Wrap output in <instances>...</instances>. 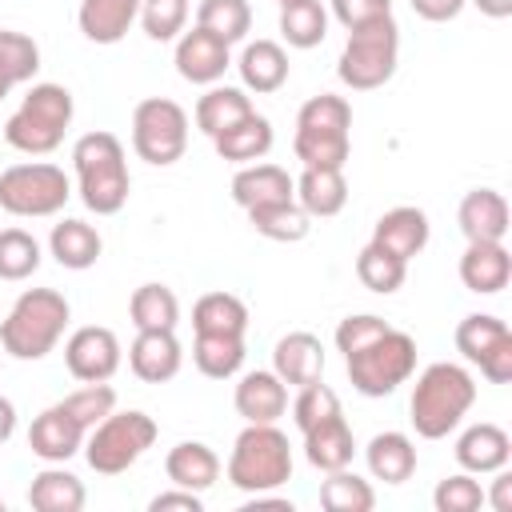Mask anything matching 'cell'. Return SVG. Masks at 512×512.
Returning <instances> with one entry per match:
<instances>
[{
  "label": "cell",
  "instance_id": "1",
  "mask_svg": "<svg viewBox=\"0 0 512 512\" xmlns=\"http://www.w3.org/2000/svg\"><path fill=\"white\" fill-rule=\"evenodd\" d=\"M472 404H476V380H472V372L464 364L436 360L412 384L408 420H412L416 436L444 440L448 432L460 428V420L472 412Z\"/></svg>",
  "mask_w": 512,
  "mask_h": 512
},
{
  "label": "cell",
  "instance_id": "2",
  "mask_svg": "<svg viewBox=\"0 0 512 512\" xmlns=\"http://www.w3.org/2000/svg\"><path fill=\"white\" fill-rule=\"evenodd\" d=\"M72 168H76V192L88 212L96 216H116L128 204L132 176H128V156L116 132H84L72 144Z\"/></svg>",
  "mask_w": 512,
  "mask_h": 512
},
{
  "label": "cell",
  "instance_id": "3",
  "mask_svg": "<svg viewBox=\"0 0 512 512\" xmlns=\"http://www.w3.org/2000/svg\"><path fill=\"white\" fill-rule=\"evenodd\" d=\"M72 320V304L56 288H24L0 320V348L12 360H44Z\"/></svg>",
  "mask_w": 512,
  "mask_h": 512
},
{
  "label": "cell",
  "instance_id": "4",
  "mask_svg": "<svg viewBox=\"0 0 512 512\" xmlns=\"http://www.w3.org/2000/svg\"><path fill=\"white\" fill-rule=\"evenodd\" d=\"M76 116L72 92L56 80H32L20 108L4 120V140L24 156H52Z\"/></svg>",
  "mask_w": 512,
  "mask_h": 512
},
{
  "label": "cell",
  "instance_id": "5",
  "mask_svg": "<svg viewBox=\"0 0 512 512\" xmlns=\"http://www.w3.org/2000/svg\"><path fill=\"white\" fill-rule=\"evenodd\" d=\"M224 476L240 492H276L292 480V444L276 424H244L232 440Z\"/></svg>",
  "mask_w": 512,
  "mask_h": 512
},
{
  "label": "cell",
  "instance_id": "6",
  "mask_svg": "<svg viewBox=\"0 0 512 512\" xmlns=\"http://www.w3.org/2000/svg\"><path fill=\"white\" fill-rule=\"evenodd\" d=\"M396 64H400V24L396 16H384L348 32L336 60V76L352 92H372L396 76Z\"/></svg>",
  "mask_w": 512,
  "mask_h": 512
},
{
  "label": "cell",
  "instance_id": "7",
  "mask_svg": "<svg viewBox=\"0 0 512 512\" xmlns=\"http://www.w3.org/2000/svg\"><path fill=\"white\" fill-rule=\"evenodd\" d=\"M344 368H348V380H352V388L360 396H368V400L392 396L416 372V340L408 332H400V328H388L384 336H376L364 348L348 352Z\"/></svg>",
  "mask_w": 512,
  "mask_h": 512
},
{
  "label": "cell",
  "instance_id": "8",
  "mask_svg": "<svg viewBox=\"0 0 512 512\" xmlns=\"http://www.w3.org/2000/svg\"><path fill=\"white\" fill-rule=\"evenodd\" d=\"M156 420L140 408L128 412H108L96 428H88L84 436V460L92 472L100 476H120L128 472L152 444H156Z\"/></svg>",
  "mask_w": 512,
  "mask_h": 512
},
{
  "label": "cell",
  "instance_id": "9",
  "mask_svg": "<svg viewBox=\"0 0 512 512\" xmlns=\"http://www.w3.org/2000/svg\"><path fill=\"white\" fill-rule=\"evenodd\" d=\"M72 200V180L52 160H24L0 172V208L20 220L56 216Z\"/></svg>",
  "mask_w": 512,
  "mask_h": 512
},
{
  "label": "cell",
  "instance_id": "10",
  "mask_svg": "<svg viewBox=\"0 0 512 512\" xmlns=\"http://www.w3.org/2000/svg\"><path fill=\"white\" fill-rule=\"evenodd\" d=\"M188 148V112L168 96H148L132 108V152L144 164L168 168Z\"/></svg>",
  "mask_w": 512,
  "mask_h": 512
},
{
  "label": "cell",
  "instance_id": "11",
  "mask_svg": "<svg viewBox=\"0 0 512 512\" xmlns=\"http://www.w3.org/2000/svg\"><path fill=\"white\" fill-rule=\"evenodd\" d=\"M124 360L120 336L104 324H84L64 340V368L80 380V384H100L112 380L116 368Z\"/></svg>",
  "mask_w": 512,
  "mask_h": 512
},
{
  "label": "cell",
  "instance_id": "12",
  "mask_svg": "<svg viewBox=\"0 0 512 512\" xmlns=\"http://www.w3.org/2000/svg\"><path fill=\"white\" fill-rule=\"evenodd\" d=\"M172 64H176L180 80H188V84H204V88H208V84H220L224 72L232 68V48H228L220 36L204 32L200 24H192V28H184V32L176 36Z\"/></svg>",
  "mask_w": 512,
  "mask_h": 512
},
{
  "label": "cell",
  "instance_id": "13",
  "mask_svg": "<svg viewBox=\"0 0 512 512\" xmlns=\"http://www.w3.org/2000/svg\"><path fill=\"white\" fill-rule=\"evenodd\" d=\"M84 436H88V428L56 400V404H48V408L32 420V428H28V448H32V456L44 460V464H68L76 452H84Z\"/></svg>",
  "mask_w": 512,
  "mask_h": 512
},
{
  "label": "cell",
  "instance_id": "14",
  "mask_svg": "<svg viewBox=\"0 0 512 512\" xmlns=\"http://www.w3.org/2000/svg\"><path fill=\"white\" fill-rule=\"evenodd\" d=\"M232 404L244 416V424H276L288 412V384L272 368H252L236 380Z\"/></svg>",
  "mask_w": 512,
  "mask_h": 512
},
{
  "label": "cell",
  "instance_id": "15",
  "mask_svg": "<svg viewBox=\"0 0 512 512\" xmlns=\"http://www.w3.org/2000/svg\"><path fill=\"white\" fill-rule=\"evenodd\" d=\"M428 236H432L428 212L416 208V204H396V208H388V212L376 220V228H372V244L384 248V252H392V256H400L404 264L428 248Z\"/></svg>",
  "mask_w": 512,
  "mask_h": 512
},
{
  "label": "cell",
  "instance_id": "16",
  "mask_svg": "<svg viewBox=\"0 0 512 512\" xmlns=\"http://www.w3.org/2000/svg\"><path fill=\"white\" fill-rule=\"evenodd\" d=\"M456 464L464 468V472H472V476H488V472H500V468H508V460H512V436L500 428V424H488V420H480V424H468L460 436H456Z\"/></svg>",
  "mask_w": 512,
  "mask_h": 512
},
{
  "label": "cell",
  "instance_id": "17",
  "mask_svg": "<svg viewBox=\"0 0 512 512\" xmlns=\"http://www.w3.org/2000/svg\"><path fill=\"white\" fill-rule=\"evenodd\" d=\"M512 280V256L504 240H472L460 256V284L476 296H496Z\"/></svg>",
  "mask_w": 512,
  "mask_h": 512
},
{
  "label": "cell",
  "instance_id": "18",
  "mask_svg": "<svg viewBox=\"0 0 512 512\" xmlns=\"http://www.w3.org/2000/svg\"><path fill=\"white\" fill-rule=\"evenodd\" d=\"M180 364H184V348H180L176 332H136V340L128 344V368L144 384L172 380L180 372Z\"/></svg>",
  "mask_w": 512,
  "mask_h": 512
},
{
  "label": "cell",
  "instance_id": "19",
  "mask_svg": "<svg viewBox=\"0 0 512 512\" xmlns=\"http://www.w3.org/2000/svg\"><path fill=\"white\" fill-rule=\"evenodd\" d=\"M288 68H292L288 64V52L276 40H248L240 48V60H236V72H240L244 92H256V96L280 92L288 84Z\"/></svg>",
  "mask_w": 512,
  "mask_h": 512
},
{
  "label": "cell",
  "instance_id": "20",
  "mask_svg": "<svg viewBox=\"0 0 512 512\" xmlns=\"http://www.w3.org/2000/svg\"><path fill=\"white\" fill-rule=\"evenodd\" d=\"M272 372L288 384V388H300V384H312L324 376V344L320 336L312 332H288L276 340L272 348Z\"/></svg>",
  "mask_w": 512,
  "mask_h": 512
},
{
  "label": "cell",
  "instance_id": "21",
  "mask_svg": "<svg viewBox=\"0 0 512 512\" xmlns=\"http://www.w3.org/2000/svg\"><path fill=\"white\" fill-rule=\"evenodd\" d=\"M456 224L464 232V240H504L508 236V200L496 188H472L464 192L460 208H456Z\"/></svg>",
  "mask_w": 512,
  "mask_h": 512
},
{
  "label": "cell",
  "instance_id": "22",
  "mask_svg": "<svg viewBox=\"0 0 512 512\" xmlns=\"http://www.w3.org/2000/svg\"><path fill=\"white\" fill-rule=\"evenodd\" d=\"M272 140H276L272 120L260 116V112H248V116L236 120L232 128L216 132V136H212V148H216V156L228 160V164H256V160H264V156L272 152Z\"/></svg>",
  "mask_w": 512,
  "mask_h": 512
},
{
  "label": "cell",
  "instance_id": "23",
  "mask_svg": "<svg viewBox=\"0 0 512 512\" xmlns=\"http://www.w3.org/2000/svg\"><path fill=\"white\" fill-rule=\"evenodd\" d=\"M364 464H368L372 480L404 484V480H412L420 456H416V444H412L408 432L388 428V432H376V436L368 440V448H364Z\"/></svg>",
  "mask_w": 512,
  "mask_h": 512
},
{
  "label": "cell",
  "instance_id": "24",
  "mask_svg": "<svg viewBox=\"0 0 512 512\" xmlns=\"http://www.w3.org/2000/svg\"><path fill=\"white\" fill-rule=\"evenodd\" d=\"M292 196L312 220H328V216L344 212V204H348L344 168H304L300 180L292 184Z\"/></svg>",
  "mask_w": 512,
  "mask_h": 512
},
{
  "label": "cell",
  "instance_id": "25",
  "mask_svg": "<svg viewBox=\"0 0 512 512\" xmlns=\"http://www.w3.org/2000/svg\"><path fill=\"white\" fill-rule=\"evenodd\" d=\"M48 252H52V260H56L60 268L84 272V268H92V264L100 260L104 240H100V232H96L88 220L64 216V220L52 224V232H48Z\"/></svg>",
  "mask_w": 512,
  "mask_h": 512
},
{
  "label": "cell",
  "instance_id": "26",
  "mask_svg": "<svg viewBox=\"0 0 512 512\" xmlns=\"http://www.w3.org/2000/svg\"><path fill=\"white\" fill-rule=\"evenodd\" d=\"M164 476L176 488H192V492H208L220 480V456L204 444V440H180L176 448H168L164 456Z\"/></svg>",
  "mask_w": 512,
  "mask_h": 512
},
{
  "label": "cell",
  "instance_id": "27",
  "mask_svg": "<svg viewBox=\"0 0 512 512\" xmlns=\"http://www.w3.org/2000/svg\"><path fill=\"white\" fill-rule=\"evenodd\" d=\"M140 16V0H80L76 24L92 44H120Z\"/></svg>",
  "mask_w": 512,
  "mask_h": 512
},
{
  "label": "cell",
  "instance_id": "28",
  "mask_svg": "<svg viewBox=\"0 0 512 512\" xmlns=\"http://www.w3.org/2000/svg\"><path fill=\"white\" fill-rule=\"evenodd\" d=\"M292 184L296 180L280 164H268V160L240 164V172L232 176V200L248 212V208L272 204V200H292Z\"/></svg>",
  "mask_w": 512,
  "mask_h": 512
},
{
  "label": "cell",
  "instance_id": "29",
  "mask_svg": "<svg viewBox=\"0 0 512 512\" xmlns=\"http://www.w3.org/2000/svg\"><path fill=\"white\" fill-rule=\"evenodd\" d=\"M304 436V460L316 468V472H336V468H352V456H356V436L348 428L344 416H332Z\"/></svg>",
  "mask_w": 512,
  "mask_h": 512
},
{
  "label": "cell",
  "instance_id": "30",
  "mask_svg": "<svg viewBox=\"0 0 512 512\" xmlns=\"http://www.w3.org/2000/svg\"><path fill=\"white\" fill-rule=\"evenodd\" d=\"M88 500L84 480L64 464H44L28 484V504L36 512H80Z\"/></svg>",
  "mask_w": 512,
  "mask_h": 512
},
{
  "label": "cell",
  "instance_id": "31",
  "mask_svg": "<svg viewBox=\"0 0 512 512\" xmlns=\"http://www.w3.org/2000/svg\"><path fill=\"white\" fill-rule=\"evenodd\" d=\"M248 112H256V108H252V96L244 88H236V84H208V92L196 100V112L192 116H196V128L212 140L216 132L232 128Z\"/></svg>",
  "mask_w": 512,
  "mask_h": 512
},
{
  "label": "cell",
  "instance_id": "32",
  "mask_svg": "<svg viewBox=\"0 0 512 512\" xmlns=\"http://www.w3.org/2000/svg\"><path fill=\"white\" fill-rule=\"evenodd\" d=\"M248 224L264 240H276V244H300L312 232V216L296 204V196L292 200H272V204L248 208Z\"/></svg>",
  "mask_w": 512,
  "mask_h": 512
},
{
  "label": "cell",
  "instance_id": "33",
  "mask_svg": "<svg viewBox=\"0 0 512 512\" xmlns=\"http://www.w3.org/2000/svg\"><path fill=\"white\" fill-rule=\"evenodd\" d=\"M36 72H40V44L28 32L0 28V100L12 88L32 84Z\"/></svg>",
  "mask_w": 512,
  "mask_h": 512
},
{
  "label": "cell",
  "instance_id": "34",
  "mask_svg": "<svg viewBox=\"0 0 512 512\" xmlns=\"http://www.w3.org/2000/svg\"><path fill=\"white\" fill-rule=\"evenodd\" d=\"M128 316H132L136 332H176L180 300L168 284H140L128 300Z\"/></svg>",
  "mask_w": 512,
  "mask_h": 512
},
{
  "label": "cell",
  "instance_id": "35",
  "mask_svg": "<svg viewBox=\"0 0 512 512\" xmlns=\"http://www.w3.org/2000/svg\"><path fill=\"white\" fill-rule=\"evenodd\" d=\"M192 328L216 336H244L248 332V304L236 292H204L192 304Z\"/></svg>",
  "mask_w": 512,
  "mask_h": 512
},
{
  "label": "cell",
  "instance_id": "36",
  "mask_svg": "<svg viewBox=\"0 0 512 512\" xmlns=\"http://www.w3.org/2000/svg\"><path fill=\"white\" fill-rule=\"evenodd\" d=\"M280 36L288 48H316L328 36V8L324 0H284L280 4Z\"/></svg>",
  "mask_w": 512,
  "mask_h": 512
},
{
  "label": "cell",
  "instance_id": "37",
  "mask_svg": "<svg viewBox=\"0 0 512 512\" xmlns=\"http://www.w3.org/2000/svg\"><path fill=\"white\" fill-rule=\"evenodd\" d=\"M244 336H216V332H196L192 340V364L208 380H232L244 368Z\"/></svg>",
  "mask_w": 512,
  "mask_h": 512
},
{
  "label": "cell",
  "instance_id": "38",
  "mask_svg": "<svg viewBox=\"0 0 512 512\" xmlns=\"http://www.w3.org/2000/svg\"><path fill=\"white\" fill-rule=\"evenodd\" d=\"M296 132H312V136H352V104L344 96L320 92L312 100L300 104L296 112Z\"/></svg>",
  "mask_w": 512,
  "mask_h": 512
},
{
  "label": "cell",
  "instance_id": "39",
  "mask_svg": "<svg viewBox=\"0 0 512 512\" xmlns=\"http://www.w3.org/2000/svg\"><path fill=\"white\" fill-rule=\"evenodd\" d=\"M196 24L232 48V44L248 40V32H252V4L248 0H200Z\"/></svg>",
  "mask_w": 512,
  "mask_h": 512
},
{
  "label": "cell",
  "instance_id": "40",
  "mask_svg": "<svg viewBox=\"0 0 512 512\" xmlns=\"http://www.w3.org/2000/svg\"><path fill=\"white\" fill-rule=\"evenodd\" d=\"M512 336V328L500 320V316H492V312H472V316H464L460 324H456V352L468 360V364H480L500 340H508Z\"/></svg>",
  "mask_w": 512,
  "mask_h": 512
},
{
  "label": "cell",
  "instance_id": "41",
  "mask_svg": "<svg viewBox=\"0 0 512 512\" xmlns=\"http://www.w3.org/2000/svg\"><path fill=\"white\" fill-rule=\"evenodd\" d=\"M320 504L328 512H372L376 492L364 476L336 468V472H324V480H320Z\"/></svg>",
  "mask_w": 512,
  "mask_h": 512
},
{
  "label": "cell",
  "instance_id": "42",
  "mask_svg": "<svg viewBox=\"0 0 512 512\" xmlns=\"http://www.w3.org/2000/svg\"><path fill=\"white\" fill-rule=\"evenodd\" d=\"M44 252H40V240L24 228H0V280L8 284H20L28 276H36Z\"/></svg>",
  "mask_w": 512,
  "mask_h": 512
},
{
  "label": "cell",
  "instance_id": "43",
  "mask_svg": "<svg viewBox=\"0 0 512 512\" xmlns=\"http://www.w3.org/2000/svg\"><path fill=\"white\" fill-rule=\"evenodd\" d=\"M356 276H360V284L368 288V292H376V296H392L400 284H404V276H408V264L400 260V256H392V252H384V248H376L372 240L360 248V256H356Z\"/></svg>",
  "mask_w": 512,
  "mask_h": 512
},
{
  "label": "cell",
  "instance_id": "44",
  "mask_svg": "<svg viewBox=\"0 0 512 512\" xmlns=\"http://www.w3.org/2000/svg\"><path fill=\"white\" fill-rule=\"evenodd\" d=\"M332 416H344V408H340L336 388L324 384V376L312 380V384H300V388H296L292 420H296L300 432H308V428H316V424H324V420H332Z\"/></svg>",
  "mask_w": 512,
  "mask_h": 512
},
{
  "label": "cell",
  "instance_id": "45",
  "mask_svg": "<svg viewBox=\"0 0 512 512\" xmlns=\"http://www.w3.org/2000/svg\"><path fill=\"white\" fill-rule=\"evenodd\" d=\"M188 12H192L188 0H140V16L136 20H140L148 40L168 44L188 28Z\"/></svg>",
  "mask_w": 512,
  "mask_h": 512
},
{
  "label": "cell",
  "instance_id": "46",
  "mask_svg": "<svg viewBox=\"0 0 512 512\" xmlns=\"http://www.w3.org/2000/svg\"><path fill=\"white\" fill-rule=\"evenodd\" d=\"M292 152L304 168H344L348 152H352V136H312V132H296L292 136Z\"/></svg>",
  "mask_w": 512,
  "mask_h": 512
},
{
  "label": "cell",
  "instance_id": "47",
  "mask_svg": "<svg viewBox=\"0 0 512 512\" xmlns=\"http://www.w3.org/2000/svg\"><path fill=\"white\" fill-rule=\"evenodd\" d=\"M60 404H64L84 428H96L108 412H116V388H112L108 380H100V384H80V388L68 392Z\"/></svg>",
  "mask_w": 512,
  "mask_h": 512
},
{
  "label": "cell",
  "instance_id": "48",
  "mask_svg": "<svg viewBox=\"0 0 512 512\" xmlns=\"http://www.w3.org/2000/svg\"><path fill=\"white\" fill-rule=\"evenodd\" d=\"M484 496L488 492L480 488V480L472 472H452L436 484L432 504H436V512H476V508H484Z\"/></svg>",
  "mask_w": 512,
  "mask_h": 512
},
{
  "label": "cell",
  "instance_id": "49",
  "mask_svg": "<svg viewBox=\"0 0 512 512\" xmlns=\"http://www.w3.org/2000/svg\"><path fill=\"white\" fill-rule=\"evenodd\" d=\"M388 328H392V324H388L384 316H376V312H356V316H344V320L336 324V348L348 356V352L364 348L368 340L384 336Z\"/></svg>",
  "mask_w": 512,
  "mask_h": 512
},
{
  "label": "cell",
  "instance_id": "50",
  "mask_svg": "<svg viewBox=\"0 0 512 512\" xmlns=\"http://www.w3.org/2000/svg\"><path fill=\"white\" fill-rule=\"evenodd\" d=\"M328 4H332L328 16H336L348 32H352V28H364V24H372V20L392 16V0H328Z\"/></svg>",
  "mask_w": 512,
  "mask_h": 512
},
{
  "label": "cell",
  "instance_id": "51",
  "mask_svg": "<svg viewBox=\"0 0 512 512\" xmlns=\"http://www.w3.org/2000/svg\"><path fill=\"white\" fill-rule=\"evenodd\" d=\"M476 368H480V376L492 380V384H512V336L500 340Z\"/></svg>",
  "mask_w": 512,
  "mask_h": 512
},
{
  "label": "cell",
  "instance_id": "52",
  "mask_svg": "<svg viewBox=\"0 0 512 512\" xmlns=\"http://www.w3.org/2000/svg\"><path fill=\"white\" fill-rule=\"evenodd\" d=\"M148 508L152 512H172V508H184V512H200L204 508V496L200 492H192V488H168V492H156L152 500H148Z\"/></svg>",
  "mask_w": 512,
  "mask_h": 512
},
{
  "label": "cell",
  "instance_id": "53",
  "mask_svg": "<svg viewBox=\"0 0 512 512\" xmlns=\"http://www.w3.org/2000/svg\"><path fill=\"white\" fill-rule=\"evenodd\" d=\"M408 4H412V12H416L420 20H428V24H448V20H456V16L464 12L468 0H408Z\"/></svg>",
  "mask_w": 512,
  "mask_h": 512
},
{
  "label": "cell",
  "instance_id": "54",
  "mask_svg": "<svg viewBox=\"0 0 512 512\" xmlns=\"http://www.w3.org/2000/svg\"><path fill=\"white\" fill-rule=\"evenodd\" d=\"M484 504H492L496 512H508L512 508V476L500 468L496 480H492V496H484Z\"/></svg>",
  "mask_w": 512,
  "mask_h": 512
},
{
  "label": "cell",
  "instance_id": "55",
  "mask_svg": "<svg viewBox=\"0 0 512 512\" xmlns=\"http://www.w3.org/2000/svg\"><path fill=\"white\" fill-rule=\"evenodd\" d=\"M16 432V404L8 396H0V444H8Z\"/></svg>",
  "mask_w": 512,
  "mask_h": 512
},
{
  "label": "cell",
  "instance_id": "56",
  "mask_svg": "<svg viewBox=\"0 0 512 512\" xmlns=\"http://www.w3.org/2000/svg\"><path fill=\"white\" fill-rule=\"evenodd\" d=\"M468 4H476L488 20H508L512 16V0H468Z\"/></svg>",
  "mask_w": 512,
  "mask_h": 512
},
{
  "label": "cell",
  "instance_id": "57",
  "mask_svg": "<svg viewBox=\"0 0 512 512\" xmlns=\"http://www.w3.org/2000/svg\"><path fill=\"white\" fill-rule=\"evenodd\" d=\"M0 512H4V500H0Z\"/></svg>",
  "mask_w": 512,
  "mask_h": 512
},
{
  "label": "cell",
  "instance_id": "58",
  "mask_svg": "<svg viewBox=\"0 0 512 512\" xmlns=\"http://www.w3.org/2000/svg\"><path fill=\"white\" fill-rule=\"evenodd\" d=\"M276 4H284V0H276Z\"/></svg>",
  "mask_w": 512,
  "mask_h": 512
}]
</instances>
